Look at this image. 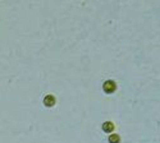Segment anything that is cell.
<instances>
[{
    "label": "cell",
    "mask_w": 160,
    "mask_h": 143,
    "mask_svg": "<svg viewBox=\"0 0 160 143\" xmlns=\"http://www.w3.org/2000/svg\"><path fill=\"white\" fill-rule=\"evenodd\" d=\"M102 89H104L105 93H109L110 95V93H113L114 91L117 89V84H115L114 81H106L102 84Z\"/></svg>",
    "instance_id": "6da1fadb"
},
{
    "label": "cell",
    "mask_w": 160,
    "mask_h": 143,
    "mask_svg": "<svg viewBox=\"0 0 160 143\" xmlns=\"http://www.w3.org/2000/svg\"><path fill=\"white\" fill-rule=\"evenodd\" d=\"M102 131H104L105 133H112V132L114 131V124H113L112 122H105V123L102 124Z\"/></svg>",
    "instance_id": "3957f363"
},
{
    "label": "cell",
    "mask_w": 160,
    "mask_h": 143,
    "mask_svg": "<svg viewBox=\"0 0 160 143\" xmlns=\"http://www.w3.org/2000/svg\"><path fill=\"white\" fill-rule=\"evenodd\" d=\"M109 143H121V137H119L118 134L109 136Z\"/></svg>",
    "instance_id": "277c9868"
},
{
    "label": "cell",
    "mask_w": 160,
    "mask_h": 143,
    "mask_svg": "<svg viewBox=\"0 0 160 143\" xmlns=\"http://www.w3.org/2000/svg\"><path fill=\"white\" fill-rule=\"evenodd\" d=\"M55 102H57V100H55V97L52 96V95H48L45 98H44V105L46 106V107H52L55 105Z\"/></svg>",
    "instance_id": "7a4b0ae2"
}]
</instances>
